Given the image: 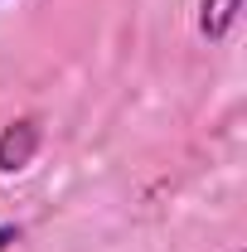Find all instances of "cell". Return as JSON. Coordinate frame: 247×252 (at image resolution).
<instances>
[{
    "mask_svg": "<svg viewBox=\"0 0 247 252\" xmlns=\"http://www.w3.org/2000/svg\"><path fill=\"white\" fill-rule=\"evenodd\" d=\"M39 146H44V122H39L34 112L15 117L10 126H0V175L30 170L34 156H39Z\"/></svg>",
    "mask_w": 247,
    "mask_h": 252,
    "instance_id": "6da1fadb",
    "label": "cell"
},
{
    "mask_svg": "<svg viewBox=\"0 0 247 252\" xmlns=\"http://www.w3.org/2000/svg\"><path fill=\"white\" fill-rule=\"evenodd\" d=\"M238 10H243V0H199V34L209 44H223L228 30L238 25Z\"/></svg>",
    "mask_w": 247,
    "mask_h": 252,
    "instance_id": "7a4b0ae2",
    "label": "cell"
},
{
    "mask_svg": "<svg viewBox=\"0 0 247 252\" xmlns=\"http://www.w3.org/2000/svg\"><path fill=\"white\" fill-rule=\"evenodd\" d=\"M20 243V223H0V252H10Z\"/></svg>",
    "mask_w": 247,
    "mask_h": 252,
    "instance_id": "3957f363",
    "label": "cell"
},
{
    "mask_svg": "<svg viewBox=\"0 0 247 252\" xmlns=\"http://www.w3.org/2000/svg\"><path fill=\"white\" fill-rule=\"evenodd\" d=\"M238 252H243V248H238Z\"/></svg>",
    "mask_w": 247,
    "mask_h": 252,
    "instance_id": "277c9868",
    "label": "cell"
}]
</instances>
